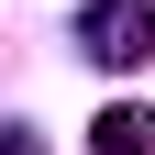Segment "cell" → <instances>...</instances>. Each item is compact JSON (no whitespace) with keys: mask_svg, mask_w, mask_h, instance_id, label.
Wrapping results in <instances>:
<instances>
[{"mask_svg":"<svg viewBox=\"0 0 155 155\" xmlns=\"http://www.w3.org/2000/svg\"><path fill=\"white\" fill-rule=\"evenodd\" d=\"M78 45H89V67H155V0H89Z\"/></svg>","mask_w":155,"mask_h":155,"instance_id":"6da1fadb","label":"cell"},{"mask_svg":"<svg viewBox=\"0 0 155 155\" xmlns=\"http://www.w3.org/2000/svg\"><path fill=\"white\" fill-rule=\"evenodd\" d=\"M89 155H155V100H111L89 122Z\"/></svg>","mask_w":155,"mask_h":155,"instance_id":"7a4b0ae2","label":"cell"}]
</instances>
